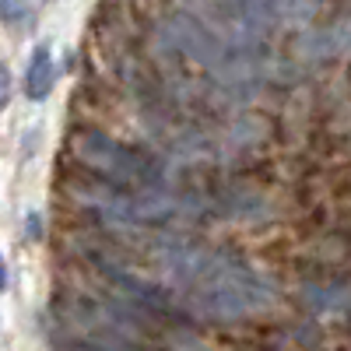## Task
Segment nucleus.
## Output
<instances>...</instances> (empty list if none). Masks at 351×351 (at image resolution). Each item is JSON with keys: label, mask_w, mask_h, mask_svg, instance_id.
I'll return each instance as SVG.
<instances>
[{"label": "nucleus", "mask_w": 351, "mask_h": 351, "mask_svg": "<svg viewBox=\"0 0 351 351\" xmlns=\"http://www.w3.org/2000/svg\"><path fill=\"white\" fill-rule=\"evenodd\" d=\"M74 155L81 165H88L99 180L106 183H116V186H130V190H152L158 183L162 169L127 144L112 141L99 130H84V134H74Z\"/></svg>", "instance_id": "1"}, {"label": "nucleus", "mask_w": 351, "mask_h": 351, "mask_svg": "<svg viewBox=\"0 0 351 351\" xmlns=\"http://www.w3.org/2000/svg\"><path fill=\"white\" fill-rule=\"evenodd\" d=\"M53 81H56V64H53V53L46 46H36L32 60L25 67V95L32 102H43L53 92Z\"/></svg>", "instance_id": "2"}, {"label": "nucleus", "mask_w": 351, "mask_h": 351, "mask_svg": "<svg viewBox=\"0 0 351 351\" xmlns=\"http://www.w3.org/2000/svg\"><path fill=\"white\" fill-rule=\"evenodd\" d=\"M4 21L8 25H32V4L28 0H4Z\"/></svg>", "instance_id": "3"}]
</instances>
